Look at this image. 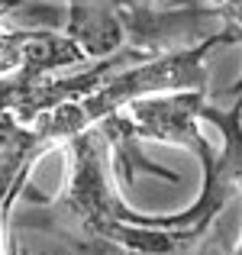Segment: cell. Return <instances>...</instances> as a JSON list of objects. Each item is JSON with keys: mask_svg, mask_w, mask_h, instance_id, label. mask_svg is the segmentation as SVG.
<instances>
[{"mask_svg": "<svg viewBox=\"0 0 242 255\" xmlns=\"http://www.w3.org/2000/svg\"><path fill=\"white\" fill-rule=\"evenodd\" d=\"M68 181L55 200H45L39 230L52 233L78 255H187L207 236L200 226L161 223L136 213L113 187L110 142L100 126L65 142Z\"/></svg>", "mask_w": 242, "mask_h": 255, "instance_id": "obj_1", "label": "cell"}, {"mask_svg": "<svg viewBox=\"0 0 242 255\" xmlns=\"http://www.w3.org/2000/svg\"><path fill=\"white\" fill-rule=\"evenodd\" d=\"M19 6H26V0H0V19L10 16V13H16Z\"/></svg>", "mask_w": 242, "mask_h": 255, "instance_id": "obj_2", "label": "cell"}, {"mask_svg": "<svg viewBox=\"0 0 242 255\" xmlns=\"http://www.w3.org/2000/svg\"><path fill=\"white\" fill-rule=\"evenodd\" d=\"M6 255H19V246H16V233H13V226L6 230Z\"/></svg>", "mask_w": 242, "mask_h": 255, "instance_id": "obj_3", "label": "cell"}, {"mask_svg": "<svg viewBox=\"0 0 242 255\" xmlns=\"http://www.w3.org/2000/svg\"><path fill=\"white\" fill-rule=\"evenodd\" d=\"M236 255H242V243H239V249H236Z\"/></svg>", "mask_w": 242, "mask_h": 255, "instance_id": "obj_4", "label": "cell"}]
</instances>
